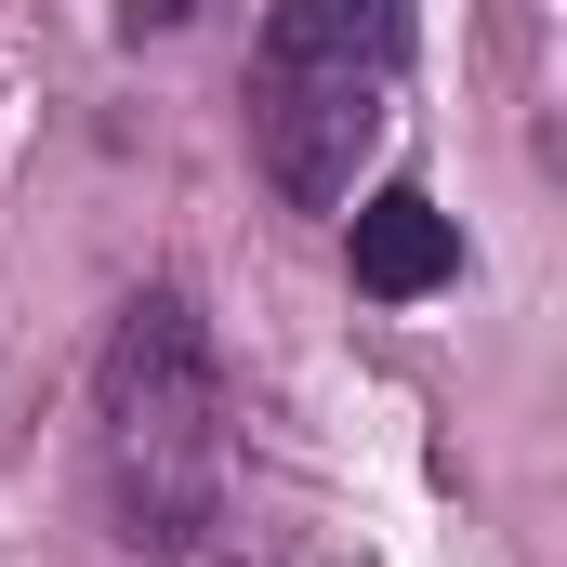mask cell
Segmentation results:
<instances>
[{"label": "cell", "mask_w": 567, "mask_h": 567, "mask_svg": "<svg viewBox=\"0 0 567 567\" xmlns=\"http://www.w3.org/2000/svg\"><path fill=\"white\" fill-rule=\"evenodd\" d=\"M93 475L133 555H198L238 502V435H225V357L185 290H133L106 357H93Z\"/></svg>", "instance_id": "1"}, {"label": "cell", "mask_w": 567, "mask_h": 567, "mask_svg": "<svg viewBox=\"0 0 567 567\" xmlns=\"http://www.w3.org/2000/svg\"><path fill=\"white\" fill-rule=\"evenodd\" d=\"M396 120V80H357V66H251V158L290 212H343L370 145Z\"/></svg>", "instance_id": "2"}, {"label": "cell", "mask_w": 567, "mask_h": 567, "mask_svg": "<svg viewBox=\"0 0 567 567\" xmlns=\"http://www.w3.org/2000/svg\"><path fill=\"white\" fill-rule=\"evenodd\" d=\"M343 265H357V290H370V303H423V290L462 278V225L435 212L423 185H383V198H357Z\"/></svg>", "instance_id": "3"}, {"label": "cell", "mask_w": 567, "mask_h": 567, "mask_svg": "<svg viewBox=\"0 0 567 567\" xmlns=\"http://www.w3.org/2000/svg\"><path fill=\"white\" fill-rule=\"evenodd\" d=\"M251 66H357V80H396L410 66V0H278Z\"/></svg>", "instance_id": "4"}, {"label": "cell", "mask_w": 567, "mask_h": 567, "mask_svg": "<svg viewBox=\"0 0 567 567\" xmlns=\"http://www.w3.org/2000/svg\"><path fill=\"white\" fill-rule=\"evenodd\" d=\"M185 13H198V0H133V27H185Z\"/></svg>", "instance_id": "5"}]
</instances>
